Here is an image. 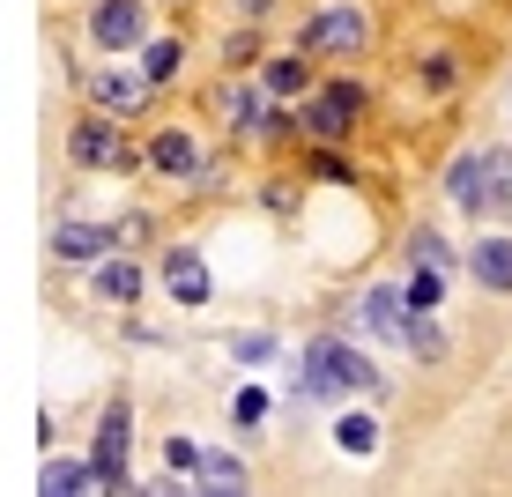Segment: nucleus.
<instances>
[{"mask_svg": "<svg viewBox=\"0 0 512 497\" xmlns=\"http://www.w3.org/2000/svg\"><path fill=\"white\" fill-rule=\"evenodd\" d=\"M446 193L468 208V216L512 223V156H505V149H468V156H453Z\"/></svg>", "mask_w": 512, "mask_h": 497, "instance_id": "nucleus-1", "label": "nucleus"}, {"mask_svg": "<svg viewBox=\"0 0 512 497\" xmlns=\"http://www.w3.org/2000/svg\"><path fill=\"white\" fill-rule=\"evenodd\" d=\"M379 371L357 357L349 342H312L305 349V394L312 401H342V394H357V386H372Z\"/></svg>", "mask_w": 512, "mask_h": 497, "instance_id": "nucleus-2", "label": "nucleus"}, {"mask_svg": "<svg viewBox=\"0 0 512 497\" xmlns=\"http://www.w3.org/2000/svg\"><path fill=\"white\" fill-rule=\"evenodd\" d=\"M67 149H75L82 171H127V164H134V149H127L119 127H112V112H90L75 134H67Z\"/></svg>", "mask_w": 512, "mask_h": 497, "instance_id": "nucleus-3", "label": "nucleus"}, {"mask_svg": "<svg viewBox=\"0 0 512 497\" xmlns=\"http://www.w3.org/2000/svg\"><path fill=\"white\" fill-rule=\"evenodd\" d=\"M364 38H372V23H364L357 0H334V8H320L305 23V45L312 52H364Z\"/></svg>", "mask_w": 512, "mask_h": 497, "instance_id": "nucleus-4", "label": "nucleus"}, {"mask_svg": "<svg viewBox=\"0 0 512 497\" xmlns=\"http://www.w3.org/2000/svg\"><path fill=\"white\" fill-rule=\"evenodd\" d=\"M90 38H97L104 52H134L141 38H149V8H141V0H97Z\"/></svg>", "mask_w": 512, "mask_h": 497, "instance_id": "nucleus-5", "label": "nucleus"}, {"mask_svg": "<svg viewBox=\"0 0 512 497\" xmlns=\"http://www.w3.org/2000/svg\"><path fill=\"white\" fill-rule=\"evenodd\" d=\"M468 275H475V290L512 297V238H505V230H498V238H475V245H468Z\"/></svg>", "mask_w": 512, "mask_h": 497, "instance_id": "nucleus-6", "label": "nucleus"}, {"mask_svg": "<svg viewBox=\"0 0 512 497\" xmlns=\"http://www.w3.org/2000/svg\"><path fill=\"white\" fill-rule=\"evenodd\" d=\"M156 82L149 75H134V67H104V75H90V97H97V112H141V97H149Z\"/></svg>", "mask_w": 512, "mask_h": 497, "instance_id": "nucleus-7", "label": "nucleus"}, {"mask_svg": "<svg viewBox=\"0 0 512 497\" xmlns=\"http://www.w3.org/2000/svg\"><path fill=\"white\" fill-rule=\"evenodd\" d=\"M97 483H119L127 490V401H112L104 408V431H97Z\"/></svg>", "mask_w": 512, "mask_h": 497, "instance_id": "nucleus-8", "label": "nucleus"}, {"mask_svg": "<svg viewBox=\"0 0 512 497\" xmlns=\"http://www.w3.org/2000/svg\"><path fill=\"white\" fill-rule=\"evenodd\" d=\"M357 104H364L357 82H334V90L312 104V134H320V141H349V127H357Z\"/></svg>", "mask_w": 512, "mask_h": 497, "instance_id": "nucleus-9", "label": "nucleus"}, {"mask_svg": "<svg viewBox=\"0 0 512 497\" xmlns=\"http://www.w3.org/2000/svg\"><path fill=\"white\" fill-rule=\"evenodd\" d=\"M364 327H372L379 342H409V297L386 290V282H379V290H364Z\"/></svg>", "mask_w": 512, "mask_h": 497, "instance_id": "nucleus-10", "label": "nucleus"}, {"mask_svg": "<svg viewBox=\"0 0 512 497\" xmlns=\"http://www.w3.org/2000/svg\"><path fill=\"white\" fill-rule=\"evenodd\" d=\"M164 290L179 297V305H201V297H208V268H201V253H164Z\"/></svg>", "mask_w": 512, "mask_h": 497, "instance_id": "nucleus-11", "label": "nucleus"}, {"mask_svg": "<svg viewBox=\"0 0 512 497\" xmlns=\"http://www.w3.org/2000/svg\"><path fill=\"white\" fill-rule=\"evenodd\" d=\"M52 253H60V260H104V253H112V230H97V223H60V230H52Z\"/></svg>", "mask_w": 512, "mask_h": 497, "instance_id": "nucleus-12", "label": "nucleus"}, {"mask_svg": "<svg viewBox=\"0 0 512 497\" xmlns=\"http://www.w3.org/2000/svg\"><path fill=\"white\" fill-rule=\"evenodd\" d=\"M149 164L171 171V179H186V171H193V134L186 127H164V134L149 141Z\"/></svg>", "mask_w": 512, "mask_h": 497, "instance_id": "nucleus-13", "label": "nucleus"}, {"mask_svg": "<svg viewBox=\"0 0 512 497\" xmlns=\"http://www.w3.org/2000/svg\"><path fill=\"white\" fill-rule=\"evenodd\" d=\"M97 297L134 305V297H141V268H134V260H104V268H97Z\"/></svg>", "mask_w": 512, "mask_h": 497, "instance_id": "nucleus-14", "label": "nucleus"}, {"mask_svg": "<svg viewBox=\"0 0 512 497\" xmlns=\"http://www.w3.org/2000/svg\"><path fill=\"white\" fill-rule=\"evenodd\" d=\"M401 297H409V312H438V297H446V268H409V282H401Z\"/></svg>", "mask_w": 512, "mask_h": 497, "instance_id": "nucleus-15", "label": "nucleus"}, {"mask_svg": "<svg viewBox=\"0 0 512 497\" xmlns=\"http://www.w3.org/2000/svg\"><path fill=\"white\" fill-rule=\"evenodd\" d=\"M179 67H186V45L179 38H156L149 52H141V75H149V82H179Z\"/></svg>", "mask_w": 512, "mask_h": 497, "instance_id": "nucleus-16", "label": "nucleus"}, {"mask_svg": "<svg viewBox=\"0 0 512 497\" xmlns=\"http://www.w3.org/2000/svg\"><path fill=\"white\" fill-rule=\"evenodd\" d=\"M334 446H342V453H379V423L372 416H342V423H334Z\"/></svg>", "mask_w": 512, "mask_h": 497, "instance_id": "nucleus-17", "label": "nucleus"}, {"mask_svg": "<svg viewBox=\"0 0 512 497\" xmlns=\"http://www.w3.org/2000/svg\"><path fill=\"white\" fill-rule=\"evenodd\" d=\"M260 82H268V90L275 97H305V60H297V52H282V60H268V75H260Z\"/></svg>", "mask_w": 512, "mask_h": 497, "instance_id": "nucleus-18", "label": "nucleus"}, {"mask_svg": "<svg viewBox=\"0 0 512 497\" xmlns=\"http://www.w3.org/2000/svg\"><path fill=\"white\" fill-rule=\"evenodd\" d=\"M201 483H208V490H245V460H231V453H201Z\"/></svg>", "mask_w": 512, "mask_h": 497, "instance_id": "nucleus-19", "label": "nucleus"}, {"mask_svg": "<svg viewBox=\"0 0 512 497\" xmlns=\"http://www.w3.org/2000/svg\"><path fill=\"white\" fill-rule=\"evenodd\" d=\"M401 349H416L423 364H438V357H446V334L431 327V312H416V319H409V342H401Z\"/></svg>", "mask_w": 512, "mask_h": 497, "instance_id": "nucleus-20", "label": "nucleus"}, {"mask_svg": "<svg viewBox=\"0 0 512 497\" xmlns=\"http://www.w3.org/2000/svg\"><path fill=\"white\" fill-rule=\"evenodd\" d=\"M82 483H97L90 460H45V490H82Z\"/></svg>", "mask_w": 512, "mask_h": 497, "instance_id": "nucleus-21", "label": "nucleus"}, {"mask_svg": "<svg viewBox=\"0 0 512 497\" xmlns=\"http://www.w3.org/2000/svg\"><path fill=\"white\" fill-rule=\"evenodd\" d=\"M409 260H423V268H453V245L438 238V230H416V238H409Z\"/></svg>", "mask_w": 512, "mask_h": 497, "instance_id": "nucleus-22", "label": "nucleus"}, {"mask_svg": "<svg viewBox=\"0 0 512 497\" xmlns=\"http://www.w3.org/2000/svg\"><path fill=\"white\" fill-rule=\"evenodd\" d=\"M164 460H171V468H179V475H186V468H201V453H193L186 438H171V446H164Z\"/></svg>", "mask_w": 512, "mask_h": 497, "instance_id": "nucleus-23", "label": "nucleus"}]
</instances>
